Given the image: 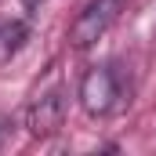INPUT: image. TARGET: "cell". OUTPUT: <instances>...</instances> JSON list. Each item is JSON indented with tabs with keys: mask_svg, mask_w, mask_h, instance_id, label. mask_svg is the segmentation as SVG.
I'll return each instance as SVG.
<instances>
[{
	"mask_svg": "<svg viewBox=\"0 0 156 156\" xmlns=\"http://www.w3.org/2000/svg\"><path fill=\"white\" fill-rule=\"evenodd\" d=\"M127 102V80L120 66H94L80 80V105L87 116H109Z\"/></svg>",
	"mask_w": 156,
	"mask_h": 156,
	"instance_id": "6da1fadb",
	"label": "cell"
},
{
	"mask_svg": "<svg viewBox=\"0 0 156 156\" xmlns=\"http://www.w3.org/2000/svg\"><path fill=\"white\" fill-rule=\"evenodd\" d=\"M127 0H87L83 11L76 15V22L69 26V44L73 47H91L105 37L113 26L120 22Z\"/></svg>",
	"mask_w": 156,
	"mask_h": 156,
	"instance_id": "7a4b0ae2",
	"label": "cell"
},
{
	"mask_svg": "<svg viewBox=\"0 0 156 156\" xmlns=\"http://www.w3.org/2000/svg\"><path fill=\"white\" fill-rule=\"evenodd\" d=\"M62 123H66V94H62L58 87L44 91V94H37V98L29 102V109H26V131H29L33 138H51V134H58Z\"/></svg>",
	"mask_w": 156,
	"mask_h": 156,
	"instance_id": "3957f363",
	"label": "cell"
},
{
	"mask_svg": "<svg viewBox=\"0 0 156 156\" xmlns=\"http://www.w3.org/2000/svg\"><path fill=\"white\" fill-rule=\"evenodd\" d=\"M26 37H29L26 22H7V26H0V58L15 55V51L26 44Z\"/></svg>",
	"mask_w": 156,
	"mask_h": 156,
	"instance_id": "277c9868",
	"label": "cell"
},
{
	"mask_svg": "<svg viewBox=\"0 0 156 156\" xmlns=\"http://www.w3.org/2000/svg\"><path fill=\"white\" fill-rule=\"evenodd\" d=\"M11 127H15L11 120H0V149H4V142L11 138Z\"/></svg>",
	"mask_w": 156,
	"mask_h": 156,
	"instance_id": "5b68a950",
	"label": "cell"
},
{
	"mask_svg": "<svg viewBox=\"0 0 156 156\" xmlns=\"http://www.w3.org/2000/svg\"><path fill=\"white\" fill-rule=\"evenodd\" d=\"M26 4H29V7H37V4H40V0H26Z\"/></svg>",
	"mask_w": 156,
	"mask_h": 156,
	"instance_id": "8992f818",
	"label": "cell"
}]
</instances>
